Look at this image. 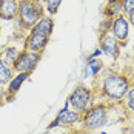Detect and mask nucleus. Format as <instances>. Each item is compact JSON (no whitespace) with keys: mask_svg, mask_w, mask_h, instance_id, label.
<instances>
[{"mask_svg":"<svg viewBox=\"0 0 134 134\" xmlns=\"http://www.w3.org/2000/svg\"><path fill=\"white\" fill-rule=\"evenodd\" d=\"M133 83L134 82L130 77V74L103 68L99 77L96 79V90L99 91L102 99H105L107 103L119 105L122 103L123 97L126 96Z\"/></svg>","mask_w":134,"mask_h":134,"instance_id":"obj_1","label":"nucleus"},{"mask_svg":"<svg viewBox=\"0 0 134 134\" xmlns=\"http://www.w3.org/2000/svg\"><path fill=\"white\" fill-rule=\"evenodd\" d=\"M53 31H54L53 15L45 14L40 20L29 29L28 36L25 37V42H23V49L43 54L45 48H46L48 43H49V39H51Z\"/></svg>","mask_w":134,"mask_h":134,"instance_id":"obj_2","label":"nucleus"},{"mask_svg":"<svg viewBox=\"0 0 134 134\" xmlns=\"http://www.w3.org/2000/svg\"><path fill=\"white\" fill-rule=\"evenodd\" d=\"M109 119V103L107 102H100V103H94L90 109H86L80 117L82 125V133H93L100 130L102 126H105Z\"/></svg>","mask_w":134,"mask_h":134,"instance_id":"obj_3","label":"nucleus"},{"mask_svg":"<svg viewBox=\"0 0 134 134\" xmlns=\"http://www.w3.org/2000/svg\"><path fill=\"white\" fill-rule=\"evenodd\" d=\"M45 14L42 0H19V14L15 20L22 29H31Z\"/></svg>","mask_w":134,"mask_h":134,"instance_id":"obj_4","label":"nucleus"},{"mask_svg":"<svg viewBox=\"0 0 134 134\" xmlns=\"http://www.w3.org/2000/svg\"><path fill=\"white\" fill-rule=\"evenodd\" d=\"M94 99H96V96H94L93 88L80 83V85L74 86V90L68 96L66 105L69 107V109H74V111L83 114L86 109H90L94 105Z\"/></svg>","mask_w":134,"mask_h":134,"instance_id":"obj_5","label":"nucleus"},{"mask_svg":"<svg viewBox=\"0 0 134 134\" xmlns=\"http://www.w3.org/2000/svg\"><path fill=\"white\" fill-rule=\"evenodd\" d=\"M80 117H82L80 113H77L74 109H69V107L65 103L63 109H60L57 113V116L53 119V122L48 125V130L59 128V126H62V128H71V126H74V125H77L80 122Z\"/></svg>","mask_w":134,"mask_h":134,"instance_id":"obj_6","label":"nucleus"},{"mask_svg":"<svg viewBox=\"0 0 134 134\" xmlns=\"http://www.w3.org/2000/svg\"><path fill=\"white\" fill-rule=\"evenodd\" d=\"M42 59L40 53H34V51H28L23 49L22 54L19 55V59L15 60V63L13 65V71L14 72H32L36 66L39 65Z\"/></svg>","mask_w":134,"mask_h":134,"instance_id":"obj_7","label":"nucleus"},{"mask_svg":"<svg viewBox=\"0 0 134 134\" xmlns=\"http://www.w3.org/2000/svg\"><path fill=\"white\" fill-rule=\"evenodd\" d=\"M99 48L102 49V53L111 60H117L122 53V43L113 34L111 31L100 32V40H99Z\"/></svg>","mask_w":134,"mask_h":134,"instance_id":"obj_8","label":"nucleus"},{"mask_svg":"<svg viewBox=\"0 0 134 134\" xmlns=\"http://www.w3.org/2000/svg\"><path fill=\"white\" fill-rule=\"evenodd\" d=\"M130 29H131V26H130V22H128V19H126L125 14H120V15L111 19V28H109V31L122 43V46L130 39Z\"/></svg>","mask_w":134,"mask_h":134,"instance_id":"obj_9","label":"nucleus"},{"mask_svg":"<svg viewBox=\"0 0 134 134\" xmlns=\"http://www.w3.org/2000/svg\"><path fill=\"white\" fill-rule=\"evenodd\" d=\"M28 77H29V72H15V76H13V79L9 80V83L5 88V93H6V99L8 100L14 99V96L19 93V90L28 80Z\"/></svg>","mask_w":134,"mask_h":134,"instance_id":"obj_10","label":"nucleus"},{"mask_svg":"<svg viewBox=\"0 0 134 134\" xmlns=\"http://www.w3.org/2000/svg\"><path fill=\"white\" fill-rule=\"evenodd\" d=\"M103 62L99 59H86V63H85V68H83V79L85 80H90L93 79L96 82V79L99 77V74L102 72L103 69Z\"/></svg>","mask_w":134,"mask_h":134,"instance_id":"obj_11","label":"nucleus"},{"mask_svg":"<svg viewBox=\"0 0 134 134\" xmlns=\"http://www.w3.org/2000/svg\"><path fill=\"white\" fill-rule=\"evenodd\" d=\"M19 14V0H2L0 2V19L15 20Z\"/></svg>","mask_w":134,"mask_h":134,"instance_id":"obj_12","label":"nucleus"},{"mask_svg":"<svg viewBox=\"0 0 134 134\" xmlns=\"http://www.w3.org/2000/svg\"><path fill=\"white\" fill-rule=\"evenodd\" d=\"M23 49H20V48H17V46H14V45H9V46H5L2 51H0V59L8 65V66L13 68V65L15 63V60L19 59V55L22 54Z\"/></svg>","mask_w":134,"mask_h":134,"instance_id":"obj_13","label":"nucleus"},{"mask_svg":"<svg viewBox=\"0 0 134 134\" xmlns=\"http://www.w3.org/2000/svg\"><path fill=\"white\" fill-rule=\"evenodd\" d=\"M123 14L122 9V0H107L103 6V15L105 19H114L117 15Z\"/></svg>","mask_w":134,"mask_h":134,"instance_id":"obj_14","label":"nucleus"},{"mask_svg":"<svg viewBox=\"0 0 134 134\" xmlns=\"http://www.w3.org/2000/svg\"><path fill=\"white\" fill-rule=\"evenodd\" d=\"M13 68L8 66L2 59H0V88H5L9 80L13 79Z\"/></svg>","mask_w":134,"mask_h":134,"instance_id":"obj_15","label":"nucleus"},{"mask_svg":"<svg viewBox=\"0 0 134 134\" xmlns=\"http://www.w3.org/2000/svg\"><path fill=\"white\" fill-rule=\"evenodd\" d=\"M122 105L125 107V109H126V113H128V114L134 116V83L130 86V90H128L126 96L123 97Z\"/></svg>","mask_w":134,"mask_h":134,"instance_id":"obj_16","label":"nucleus"},{"mask_svg":"<svg viewBox=\"0 0 134 134\" xmlns=\"http://www.w3.org/2000/svg\"><path fill=\"white\" fill-rule=\"evenodd\" d=\"M62 2L63 0H42L45 13L48 14V15H55V14L59 13V8H60Z\"/></svg>","mask_w":134,"mask_h":134,"instance_id":"obj_17","label":"nucleus"},{"mask_svg":"<svg viewBox=\"0 0 134 134\" xmlns=\"http://www.w3.org/2000/svg\"><path fill=\"white\" fill-rule=\"evenodd\" d=\"M122 9H123V14L133 13L134 11V0H122Z\"/></svg>","mask_w":134,"mask_h":134,"instance_id":"obj_18","label":"nucleus"},{"mask_svg":"<svg viewBox=\"0 0 134 134\" xmlns=\"http://www.w3.org/2000/svg\"><path fill=\"white\" fill-rule=\"evenodd\" d=\"M102 54H103V53H102V49H100V48H96L93 53L88 55V59H99V57H100Z\"/></svg>","mask_w":134,"mask_h":134,"instance_id":"obj_19","label":"nucleus"},{"mask_svg":"<svg viewBox=\"0 0 134 134\" xmlns=\"http://www.w3.org/2000/svg\"><path fill=\"white\" fill-rule=\"evenodd\" d=\"M8 99H6V93H5V88H0V107L6 102Z\"/></svg>","mask_w":134,"mask_h":134,"instance_id":"obj_20","label":"nucleus"},{"mask_svg":"<svg viewBox=\"0 0 134 134\" xmlns=\"http://www.w3.org/2000/svg\"><path fill=\"white\" fill-rule=\"evenodd\" d=\"M126 19H128V22H130V26L134 29V11L130 14H126Z\"/></svg>","mask_w":134,"mask_h":134,"instance_id":"obj_21","label":"nucleus"},{"mask_svg":"<svg viewBox=\"0 0 134 134\" xmlns=\"http://www.w3.org/2000/svg\"><path fill=\"white\" fill-rule=\"evenodd\" d=\"M125 134H134V123H131V125H130V126L126 128Z\"/></svg>","mask_w":134,"mask_h":134,"instance_id":"obj_22","label":"nucleus"},{"mask_svg":"<svg viewBox=\"0 0 134 134\" xmlns=\"http://www.w3.org/2000/svg\"><path fill=\"white\" fill-rule=\"evenodd\" d=\"M133 62H134V48H133Z\"/></svg>","mask_w":134,"mask_h":134,"instance_id":"obj_23","label":"nucleus"},{"mask_svg":"<svg viewBox=\"0 0 134 134\" xmlns=\"http://www.w3.org/2000/svg\"><path fill=\"white\" fill-rule=\"evenodd\" d=\"M0 2H2V0H0Z\"/></svg>","mask_w":134,"mask_h":134,"instance_id":"obj_24","label":"nucleus"}]
</instances>
